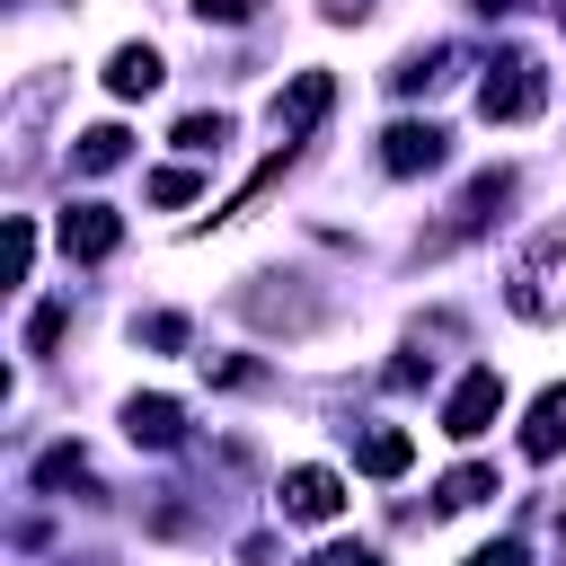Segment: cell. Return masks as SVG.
<instances>
[{
    "label": "cell",
    "mask_w": 566,
    "mask_h": 566,
    "mask_svg": "<svg viewBox=\"0 0 566 566\" xmlns=\"http://www.w3.org/2000/svg\"><path fill=\"white\" fill-rule=\"evenodd\" d=\"M283 513L292 522H336L345 513V478L336 469H292L283 478Z\"/></svg>",
    "instance_id": "8992f818"
},
{
    "label": "cell",
    "mask_w": 566,
    "mask_h": 566,
    "mask_svg": "<svg viewBox=\"0 0 566 566\" xmlns=\"http://www.w3.org/2000/svg\"><path fill=\"white\" fill-rule=\"evenodd\" d=\"M150 203H195V168H159L150 177Z\"/></svg>",
    "instance_id": "ac0fdd59"
},
{
    "label": "cell",
    "mask_w": 566,
    "mask_h": 566,
    "mask_svg": "<svg viewBox=\"0 0 566 566\" xmlns=\"http://www.w3.org/2000/svg\"><path fill=\"white\" fill-rule=\"evenodd\" d=\"M115 239H124V221H115L106 203H71V212H62V248H71V256L97 265V256H115Z\"/></svg>",
    "instance_id": "52a82bcc"
},
{
    "label": "cell",
    "mask_w": 566,
    "mask_h": 566,
    "mask_svg": "<svg viewBox=\"0 0 566 566\" xmlns=\"http://www.w3.org/2000/svg\"><path fill=\"white\" fill-rule=\"evenodd\" d=\"M256 9H265V0H195V18H203V27H248Z\"/></svg>",
    "instance_id": "e0dca14e"
},
{
    "label": "cell",
    "mask_w": 566,
    "mask_h": 566,
    "mask_svg": "<svg viewBox=\"0 0 566 566\" xmlns=\"http://www.w3.org/2000/svg\"><path fill=\"white\" fill-rule=\"evenodd\" d=\"M318 566H380V557H371V548H354V539H336V548H327Z\"/></svg>",
    "instance_id": "7402d4cb"
},
{
    "label": "cell",
    "mask_w": 566,
    "mask_h": 566,
    "mask_svg": "<svg viewBox=\"0 0 566 566\" xmlns=\"http://www.w3.org/2000/svg\"><path fill=\"white\" fill-rule=\"evenodd\" d=\"M442 150H451L442 124H389L380 133V168L389 177H424V168H442Z\"/></svg>",
    "instance_id": "277c9868"
},
{
    "label": "cell",
    "mask_w": 566,
    "mask_h": 566,
    "mask_svg": "<svg viewBox=\"0 0 566 566\" xmlns=\"http://www.w3.org/2000/svg\"><path fill=\"white\" fill-rule=\"evenodd\" d=\"M53 336H62V301H44V310H35V318H27V345H35V354H44V345H53Z\"/></svg>",
    "instance_id": "44dd1931"
},
{
    "label": "cell",
    "mask_w": 566,
    "mask_h": 566,
    "mask_svg": "<svg viewBox=\"0 0 566 566\" xmlns=\"http://www.w3.org/2000/svg\"><path fill=\"white\" fill-rule=\"evenodd\" d=\"M504 195H513V177H504V168H486V177H478V186L460 195V221H451V230H478V221H486V212H495Z\"/></svg>",
    "instance_id": "4fadbf2b"
},
{
    "label": "cell",
    "mask_w": 566,
    "mask_h": 566,
    "mask_svg": "<svg viewBox=\"0 0 566 566\" xmlns=\"http://www.w3.org/2000/svg\"><path fill=\"white\" fill-rule=\"evenodd\" d=\"M124 150H133L124 124H88V133L71 142V168H80V177H106V168H124Z\"/></svg>",
    "instance_id": "8fae6325"
},
{
    "label": "cell",
    "mask_w": 566,
    "mask_h": 566,
    "mask_svg": "<svg viewBox=\"0 0 566 566\" xmlns=\"http://www.w3.org/2000/svg\"><path fill=\"white\" fill-rule=\"evenodd\" d=\"M35 265V221H9V283H27Z\"/></svg>",
    "instance_id": "d6986e66"
},
{
    "label": "cell",
    "mask_w": 566,
    "mask_h": 566,
    "mask_svg": "<svg viewBox=\"0 0 566 566\" xmlns=\"http://www.w3.org/2000/svg\"><path fill=\"white\" fill-rule=\"evenodd\" d=\"M124 433H133L142 451H177V442H186V416H177V398H133V407H124Z\"/></svg>",
    "instance_id": "ba28073f"
},
{
    "label": "cell",
    "mask_w": 566,
    "mask_h": 566,
    "mask_svg": "<svg viewBox=\"0 0 566 566\" xmlns=\"http://www.w3.org/2000/svg\"><path fill=\"white\" fill-rule=\"evenodd\" d=\"M407 460H416V442H407L398 424H371V433L354 442V469H363V478H407Z\"/></svg>",
    "instance_id": "9c48e42d"
},
{
    "label": "cell",
    "mask_w": 566,
    "mask_h": 566,
    "mask_svg": "<svg viewBox=\"0 0 566 566\" xmlns=\"http://www.w3.org/2000/svg\"><path fill=\"white\" fill-rule=\"evenodd\" d=\"M495 416H504V371H495V363H478V371L442 398V433H451V442H478Z\"/></svg>",
    "instance_id": "3957f363"
},
{
    "label": "cell",
    "mask_w": 566,
    "mask_h": 566,
    "mask_svg": "<svg viewBox=\"0 0 566 566\" xmlns=\"http://www.w3.org/2000/svg\"><path fill=\"white\" fill-rule=\"evenodd\" d=\"M159 80H168V71H159V53H150V44H124V53L106 62V88H115V97H150Z\"/></svg>",
    "instance_id": "7c38bea8"
},
{
    "label": "cell",
    "mask_w": 566,
    "mask_h": 566,
    "mask_svg": "<svg viewBox=\"0 0 566 566\" xmlns=\"http://www.w3.org/2000/svg\"><path fill=\"white\" fill-rule=\"evenodd\" d=\"M327 97H336V80H327V71H301V80L274 97V133H283V150H292V142H301V133L327 115Z\"/></svg>",
    "instance_id": "5b68a950"
},
{
    "label": "cell",
    "mask_w": 566,
    "mask_h": 566,
    "mask_svg": "<svg viewBox=\"0 0 566 566\" xmlns=\"http://www.w3.org/2000/svg\"><path fill=\"white\" fill-rule=\"evenodd\" d=\"M35 486H88V460H80L71 442H53V451L35 460Z\"/></svg>",
    "instance_id": "5bb4252c"
},
{
    "label": "cell",
    "mask_w": 566,
    "mask_h": 566,
    "mask_svg": "<svg viewBox=\"0 0 566 566\" xmlns=\"http://www.w3.org/2000/svg\"><path fill=\"white\" fill-rule=\"evenodd\" d=\"M469 566H522V539H495V548H478Z\"/></svg>",
    "instance_id": "603a6c76"
},
{
    "label": "cell",
    "mask_w": 566,
    "mask_h": 566,
    "mask_svg": "<svg viewBox=\"0 0 566 566\" xmlns=\"http://www.w3.org/2000/svg\"><path fill=\"white\" fill-rule=\"evenodd\" d=\"M522 451H531V460H557V451H566V389H539V398H531Z\"/></svg>",
    "instance_id": "30bf717a"
},
{
    "label": "cell",
    "mask_w": 566,
    "mask_h": 566,
    "mask_svg": "<svg viewBox=\"0 0 566 566\" xmlns=\"http://www.w3.org/2000/svg\"><path fill=\"white\" fill-rule=\"evenodd\" d=\"M142 336H150L159 354H177V345H186V318H177V310H159V318H142Z\"/></svg>",
    "instance_id": "ffe728a7"
},
{
    "label": "cell",
    "mask_w": 566,
    "mask_h": 566,
    "mask_svg": "<svg viewBox=\"0 0 566 566\" xmlns=\"http://www.w3.org/2000/svg\"><path fill=\"white\" fill-rule=\"evenodd\" d=\"M557 27H566V0H557Z\"/></svg>",
    "instance_id": "d4e9b609"
},
{
    "label": "cell",
    "mask_w": 566,
    "mask_h": 566,
    "mask_svg": "<svg viewBox=\"0 0 566 566\" xmlns=\"http://www.w3.org/2000/svg\"><path fill=\"white\" fill-rule=\"evenodd\" d=\"M478 495H495V469H451L442 478V513H469Z\"/></svg>",
    "instance_id": "9a60e30c"
},
{
    "label": "cell",
    "mask_w": 566,
    "mask_h": 566,
    "mask_svg": "<svg viewBox=\"0 0 566 566\" xmlns=\"http://www.w3.org/2000/svg\"><path fill=\"white\" fill-rule=\"evenodd\" d=\"M539 97H548V80H539L531 53H495L486 80H478V115H486V124H531Z\"/></svg>",
    "instance_id": "7a4b0ae2"
},
{
    "label": "cell",
    "mask_w": 566,
    "mask_h": 566,
    "mask_svg": "<svg viewBox=\"0 0 566 566\" xmlns=\"http://www.w3.org/2000/svg\"><path fill=\"white\" fill-rule=\"evenodd\" d=\"M318 9H327L336 27H345V18H371V0H318Z\"/></svg>",
    "instance_id": "cb8c5ba5"
},
{
    "label": "cell",
    "mask_w": 566,
    "mask_h": 566,
    "mask_svg": "<svg viewBox=\"0 0 566 566\" xmlns=\"http://www.w3.org/2000/svg\"><path fill=\"white\" fill-rule=\"evenodd\" d=\"M221 142H230V124H221V115H186V124H177V150H195V159H203V150H221Z\"/></svg>",
    "instance_id": "2e32d148"
},
{
    "label": "cell",
    "mask_w": 566,
    "mask_h": 566,
    "mask_svg": "<svg viewBox=\"0 0 566 566\" xmlns=\"http://www.w3.org/2000/svg\"><path fill=\"white\" fill-rule=\"evenodd\" d=\"M513 318H531V327H548V318H566V221H548L531 248H522V265H513Z\"/></svg>",
    "instance_id": "6da1fadb"
}]
</instances>
